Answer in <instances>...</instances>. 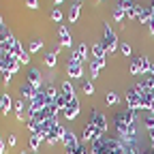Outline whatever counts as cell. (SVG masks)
<instances>
[{"mask_svg":"<svg viewBox=\"0 0 154 154\" xmlns=\"http://www.w3.org/2000/svg\"><path fill=\"white\" fill-rule=\"evenodd\" d=\"M101 43L105 45L107 54H113L116 49H118V45H120L118 36H116V32H113V28H111L109 24H105V30H103V41H101Z\"/></svg>","mask_w":154,"mask_h":154,"instance_id":"1","label":"cell"},{"mask_svg":"<svg viewBox=\"0 0 154 154\" xmlns=\"http://www.w3.org/2000/svg\"><path fill=\"white\" fill-rule=\"evenodd\" d=\"M103 137H105V133L99 131L92 122H86V124H84V131H82V139H84V141L92 143V141H101Z\"/></svg>","mask_w":154,"mask_h":154,"instance_id":"2","label":"cell"},{"mask_svg":"<svg viewBox=\"0 0 154 154\" xmlns=\"http://www.w3.org/2000/svg\"><path fill=\"white\" fill-rule=\"evenodd\" d=\"M62 146H64V152H66V154H75L77 150L82 148V143H79V137H77V135H75L73 131H66V133H64Z\"/></svg>","mask_w":154,"mask_h":154,"instance_id":"3","label":"cell"},{"mask_svg":"<svg viewBox=\"0 0 154 154\" xmlns=\"http://www.w3.org/2000/svg\"><path fill=\"white\" fill-rule=\"evenodd\" d=\"M5 51L11 54V56H15V58H19V56H22V51H24V49H22V43H19L11 32H9L7 38H5Z\"/></svg>","mask_w":154,"mask_h":154,"instance_id":"4","label":"cell"},{"mask_svg":"<svg viewBox=\"0 0 154 154\" xmlns=\"http://www.w3.org/2000/svg\"><path fill=\"white\" fill-rule=\"evenodd\" d=\"M30 116H32L30 105H24V101L19 99V101L15 103V118H17L19 122H28V120H30Z\"/></svg>","mask_w":154,"mask_h":154,"instance_id":"5","label":"cell"},{"mask_svg":"<svg viewBox=\"0 0 154 154\" xmlns=\"http://www.w3.org/2000/svg\"><path fill=\"white\" fill-rule=\"evenodd\" d=\"M66 75L71 77V79H79V77L84 75L82 62H77V60H73V58H69V62H66Z\"/></svg>","mask_w":154,"mask_h":154,"instance_id":"6","label":"cell"},{"mask_svg":"<svg viewBox=\"0 0 154 154\" xmlns=\"http://www.w3.org/2000/svg\"><path fill=\"white\" fill-rule=\"evenodd\" d=\"M38 92H41V90H36L30 82H24L22 86H19V99H22V101H32Z\"/></svg>","mask_w":154,"mask_h":154,"instance_id":"7","label":"cell"},{"mask_svg":"<svg viewBox=\"0 0 154 154\" xmlns=\"http://www.w3.org/2000/svg\"><path fill=\"white\" fill-rule=\"evenodd\" d=\"M88 122H92L99 131H103V133H107V120H105V116L101 113V111H96V109H92L90 111V118H88Z\"/></svg>","mask_w":154,"mask_h":154,"instance_id":"8","label":"cell"},{"mask_svg":"<svg viewBox=\"0 0 154 154\" xmlns=\"http://www.w3.org/2000/svg\"><path fill=\"white\" fill-rule=\"evenodd\" d=\"M62 116H64L66 120H75L77 116H79V99H77V96L69 101V105H66L64 111H62Z\"/></svg>","mask_w":154,"mask_h":154,"instance_id":"9","label":"cell"},{"mask_svg":"<svg viewBox=\"0 0 154 154\" xmlns=\"http://www.w3.org/2000/svg\"><path fill=\"white\" fill-rule=\"evenodd\" d=\"M58 45H60V47H71V49H73V38H71L66 26H58Z\"/></svg>","mask_w":154,"mask_h":154,"instance_id":"10","label":"cell"},{"mask_svg":"<svg viewBox=\"0 0 154 154\" xmlns=\"http://www.w3.org/2000/svg\"><path fill=\"white\" fill-rule=\"evenodd\" d=\"M126 109H141V99L135 92V88L126 90Z\"/></svg>","mask_w":154,"mask_h":154,"instance_id":"11","label":"cell"},{"mask_svg":"<svg viewBox=\"0 0 154 154\" xmlns=\"http://www.w3.org/2000/svg\"><path fill=\"white\" fill-rule=\"evenodd\" d=\"M45 105H49V103H47V96H45V92L41 90V92H38V94L34 96V99L30 101V111H32V113H34V111H41Z\"/></svg>","mask_w":154,"mask_h":154,"instance_id":"12","label":"cell"},{"mask_svg":"<svg viewBox=\"0 0 154 154\" xmlns=\"http://www.w3.org/2000/svg\"><path fill=\"white\" fill-rule=\"evenodd\" d=\"M71 58H73V60H77V62H84L86 58H88V45H86V43H79L77 47H73Z\"/></svg>","mask_w":154,"mask_h":154,"instance_id":"13","label":"cell"},{"mask_svg":"<svg viewBox=\"0 0 154 154\" xmlns=\"http://www.w3.org/2000/svg\"><path fill=\"white\" fill-rule=\"evenodd\" d=\"M26 82H30V84H32V86H34L36 90H41V84H43V77H41V71L32 66V69L28 71V79H26Z\"/></svg>","mask_w":154,"mask_h":154,"instance_id":"14","label":"cell"},{"mask_svg":"<svg viewBox=\"0 0 154 154\" xmlns=\"http://www.w3.org/2000/svg\"><path fill=\"white\" fill-rule=\"evenodd\" d=\"M11 109H15V107H13L11 94H9V92H2V105H0V111H2V116H7Z\"/></svg>","mask_w":154,"mask_h":154,"instance_id":"15","label":"cell"},{"mask_svg":"<svg viewBox=\"0 0 154 154\" xmlns=\"http://www.w3.org/2000/svg\"><path fill=\"white\" fill-rule=\"evenodd\" d=\"M60 94L64 96L66 101H71V99H75V90H73V86H71V82H62L60 84Z\"/></svg>","mask_w":154,"mask_h":154,"instance_id":"16","label":"cell"},{"mask_svg":"<svg viewBox=\"0 0 154 154\" xmlns=\"http://www.w3.org/2000/svg\"><path fill=\"white\" fill-rule=\"evenodd\" d=\"M99 58H107V49L103 43H94L92 45V60H99Z\"/></svg>","mask_w":154,"mask_h":154,"instance_id":"17","label":"cell"},{"mask_svg":"<svg viewBox=\"0 0 154 154\" xmlns=\"http://www.w3.org/2000/svg\"><path fill=\"white\" fill-rule=\"evenodd\" d=\"M41 111H43V118H45V120H49V118H58V111H60V109H58L54 103H49V105H45Z\"/></svg>","mask_w":154,"mask_h":154,"instance_id":"18","label":"cell"},{"mask_svg":"<svg viewBox=\"0 0 154 154\" xmlns=\"http://www.w3.org/2000/svg\"><path fill=\"white\" fill-rule=\"evenodd\" d=\"M41 143H45L43 141V135H38V133L30 135V152H36L38 148H41Z\"/></svg>","mask_w":154,"mask_h":154,"instance_id":"19","label":"cell"},{"mask_svg":"<svg viewBox=\"0 0 154 154\" xmlns=\"http://www.w3.org/2000/svg\"><path fill=\"white\" fill-rule=\"evenodd\" d=\"M79 11H82V5H79V2H73V5H71V9H69V22H71V24L77 22V17H79Z\"/></svg>","mask_w":154,"mask_h":154,"instance_id":"20","label":"cell"},{"mask_svg":"<svg viewBox=\"0 0 154 154\" xmlns=\"http://www.w3.org/2000/svg\"><path fill=\"white\" fill-rule=\"evenodd\" d=\"M131 73H133V75H141V58H139V56L131 60Z\"/></svg>","mask_w":154,"mask_h":154,"instance_id":"21","label":"cell"},{"mask_svg":"<svg viewBox=\"0 0 154 154\" xmlns=\"http://www.w3.org/2000/svg\"><path fill=\"white\" fill-rule=\"evenodd\" d=\"M141 58V75H150V69H152V60L148 56H139Z\"/></svg>","mask_w":154,"mask_h":154,"instance_id":"22","label":"cell"},{"mask_svg":"<svg viewBox=\"0 0 154 154\" xmlns=\"http://www.w3.org/2000/svg\"><path fill=\"white\" fill-rule=\"evenodd\" d=\"M43 92H45V96H47V103H54V101H56V96L60 94V92H58V90H56L54 86H47V88H45Z\"/></svg>","mask_w":154,"mask_h":154,"instance_id":"23","label":"cell"},{"mask_svg":"<svg viewBox=\"0 0 154 154\" xmlns=\"http://www.w3.org/2000/svg\"><path fill=\"white\" fill-rule=\"evenodd\" d=\"M56 62H58V51H49V54L45 56V64H47L49 69H54Z\"/></svg>","mask_w":154,"mask_h":154,"instance_id":"24","label":"cell"},{"mask_svg":"<svg viewBox=\"0 0 154 154\" xmlns=\"http://www.w3.org/2000/svg\"><path fill=\"white\" fill-rule=\"evenodd\" d=\"M38 126H41V122H38L36 118H30V120L26 122V128H28L32 135H34V133H38Z\"/></svg>","mask_w":154,"mask_h":154,"instance_id":"25","label":"cell"},{"mask_svg":"<svg viewBox=\"0 0 154 154\" xmlns=\"http://www.w3.org/2000/svg\"><path fill=\"white\" fill-rule=\"evenodd\" d=\"M49 17H51V22L60 24V22H62V11H60V7H54L51 13H49Z\"/></svg>","mask_w":154,"mask_h":154,"instance_id":"26","label":"cell"},{"mask_svg":"<svg viewBox=\"0 0 154 154\" xmlns=\"http://www.w3.org/2000/svg\"><path fill=\"white\" fill-rule=\"evenodd\" d=\"M126 17V13H124V9L120 7V5H116L113 7V19H116V22H122V19Z\"/></svg>","mask_w":154,"mask_h":154,"instance_id":"27","label":"cell"},{"mask_svg":"<svg viewBox=\"0 0 154 154\" xmlns=\"http://www.w3.org/2000/svg\"><path fill=\"white\" fill-rule=\"evenodd\" d=\"M105 103L107 105H116V103H120V96L116 94V92H107L105 94Z\"/></svg>","mask_w":154,"mask_h":154,"instance_id":"28","label":"cell"},{"mask_svg":"<svg viewBox=\"0 0 154 154\" xmlns=\"http://www.w3.org/2000/svg\"><path fill=\"white\" fill-rule=\"evenodd\" d=\"M54 105H56L58 109H60V111H64V107L69 105V101L64 99V96H62V94H58V96H56V101H54Z\"/></svg>","mask_w":154,"mask_h":154,"instance_id":"29","label":"cell"},{"mask_svg":"<svg viewBox=\"0 0 154 154\" xmlns=\"http://www.w3.org/2000/svg\"><path fill=\"white\" fill-rule=\"evenodd\" d=\"M41 47H43V41H41V38H32V41H30V47H28V51H30V54H34V51H38Z\"/></svg>","mask_w":154,"mask_h":154,"instance_id":"30","label":"cell"},{"mask_svg":"<svg viewBox=\"0 0 154 154\" xmlns=\"http://www.w3.org/2000/svg\"><path fill=\"white\" fill-rule=\"evenodd\" d=\"M143 126H146L148 131L154 128V113H146V116H143Z\"/></svg>","mask_w":154,"mask_h":154,"instance_id":"31","label":"cell"},{"mask_svg":"<svg viewBox=\"0 0 154 154\" xmlns=\"http://www.w3.org/2000/svg\"><path fill=\"white\" fill-rule=\"evenodd\" d=\"M82 90H84L86 94H94V84H92V82H84Z\"/></svg>","mask_w":154,"mask_h":154,"instance_id":"32","label":"cell"},{"mask_svg":"<svg viewBox=\"0 0 154 154\" xmlns=\"http://www.w3.org/2000/svg\"><path fill=\"white\" fill-rule=\"evenodd\" d=\"M88 69H90V77H92V79H94V77H99V71H101V69L96 66L92 60H90V66H88Z\"/></svg>","mask_w":154,"mask_h":154,"instance_id":"33","label":"cell"},{"mask_svg":"<svg viewBox=\"0 0 154 154\" xmlns=\"http://www.w3.org/2000/svg\"><path fill=\"white\" fill-rule=\"evenodd\" d=\"M17 60L22 62V64H28V62H30V51H22V56H19Z\"/></svg>","mask_w":154,"mask_h":154,"instance_id":"34","label":"cell"},{"mask_svg":"<svg viewBox=\"0 0 154 154\" xmlns=\"http://www.w3.org/2000/svg\"><path fill=\"white\" fill-rule=\"evenodd\" d=\"M143 84H146L150 90H154V75H152V73H150V75L146 77V79H143Z\"/></svg>","mask_w":154,"mask_h":154,"instance_id":"35","label":"cell"},{"mask_svg":"<svg viewBox=\"0 0 154 154\" xmlns=\"http://www.w3.org/2000/svg\"><path fill=\"white\" fill-rule=\"evenodd\" d=\"M118 47H120V51H122L124 56H131V45H128V43H120Z\"/></svg>","mask_w":154,"mask_h":154,"instance_id":"36","label":"cell"},{"mask_svg":"<svg viewBox=\"0 0 154 154\" xmlns=\"http://www.w3.org/2000/svg\"><path fill=\"white\" fill-rule=\"evenodd\" d=\"M0 75H2V82H5V84H9V82L13 79V75H11V73H7V71H2Z\"/></svg>","mask_w":154,"mask_h":154,"instance_id":"37","label":"cell"},{"mask_svg":"<svg viewBox=\"0 0 154 154\" xmlns=\"http://www.w3.org/2000/svg\"><path fill=\"white\" fill-rule=\"evenodd\" d=\"M26 7L28 9H38V0H26Z\"/></svg>","mask_w":154,"mask_h":154,"instance_id":"38","label":"cell"},{"mask_svg":"<svg viewBox=\"0 0 154 154\" xmlns=\"http://www.w3.org/2000/svg\"><path fill=\"white\" fill-rule=\"evenodd\" d=\"M146 26H148V30H150V32H152V34H154V17H152V19H150V22H148V24H146Z\"/></svg>","mask_w":154,"mask_h":154,"instance_id":"39","label":"cell"},{"mask_svg":"<svg viewBox=\"0 0 154 154\" xmlns=\"http://www.w3.org/2000/svg\"><path fill=\"white\" fill-rule=\"evenodd\" d=\"M75 154H90V152H88V148H86V146L82 143V148H79V150H77Z\"/></svg>","mask_w":154,"mask_h":154,"instance_id":"40","label":"cell"},{"mask_svg":"<svg viewBox=\"0 0 154 154\" xmlns=\"http://www.w3.org/2000/svg\"><path fill=\"white\" fill-rule=\"evenodd\" d=\"M15 139H17V137H15V135H9V137H7V141H9V146H15Z\"/></svg>","mask_w":154,"mask_h":154,"instance_id":"41","label":"cell"},{"mask_svg":"<svg viewBox=\"0 0 154 154\" xmlns=\"http://www.w3.org/2000/svg\"><path fill=\"white\" fill-rule=\"evenodd\" d=\"M5 152H7V143L0 139V154H5Z\"/></svg>","mask_w":154,"mask_h":154,"instance_id":"42","label":"cell"},{"mask_svg":"<svg viewBox=\"0 0 154 154\" xmlns=\"http://www.w3.org/2000/svg\"><path fill=\"white\" fill-rule=\"evenodd\" d=\"M150 11H152V17H154V0L150 2Z\"/></svg>","mask_w":154,"mask_h":154,"instance_id":"43","label":"cell"},{"mask_svg":"<svg viewBox=\"0 0 154 154\" xmlns=\"http://www.w3.org/2000/svg\"><path fill=\"white\" fill-rule=\"evenodd\" d=\"M62 2H64V0H54V5H56V7H58V5H62Z\"/></svg>","mask_w":154,"mask_h":154,"instance_id":"44","label":"cell"},{"mask_svg":"<svg viewBox=\"0 0 154 154\" xmlns=\"http://www.w3.org/2000/svg\"><path fill=\"white\" fill-rule=\"evenodd\" d=\"M0 28H5V22H2V17H0Z\"/></svg>","mask_w":154,"mask_h":154,"instance_id":"45","label":"cell"},{"mask_svg":"<svg viewBox=\"0 0 154 154\" xmlns=\"http://www.w3.org/2000/svg\"><path fill=\"white\" fill-rule=\"evenodd\" d=\"M19 154H32V152H26V150H24V152H19Z\"/></svg>","mask_w":154,"mask_h":154,"instance_id":"46","label":"cell"},{"mask_svg":"<svg viewBox=\"0 0 154 154\" xmlns=\"http://www.w3.org/2000/svg\"><path fill=\"white\" fill-rule=\"evenodd\" d=\"M0 105H2V92H0Z\"/></svg>","mask_w":154,"mask_h":154,"instance_id":"47","label":"cell"}]
</instances>
